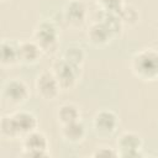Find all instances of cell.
Listing matches in <instances>:
<instances>
[{"instance_id": "obj_1", "label": "cell", "mask_w": 158, "mask_h": 158, "mask_svg": "<svg viewBox=\"0 0 158 158\" xmlns=\"http://www.w3.org/2000/svg\"><path fill=\"white\" fill-rule=\"evenodd\" d=\"M131 70L143 81H154L158 79V51L144 48L138 51L131 59Z\"/></svg>"}, {"instance_id": "obj_2", "label": "cell", "mask_w": 158, "mask_h": 158, "mask_svg": "<svg viewBox=\"0 0 158 158\" xmlns=\"http://www.w3.org/2000/svg\"><path fill=\"white\" fill-rule=\"evenodd\" d=\"M33 41L40 46L44 54H53L59 46L58 28L52 21L43 20L33 30Z\"/></svg>"}, {"instance_id": "obj_3", "label": "cell", "mask_w": 158, "mask_h": 158, "mask_svg": "<svg viewBox=\"0 0 158 158\" xmlns=\"http://www.w3.org/2000/svg\"><path fill=\"white\" fill-rule=\"evenodd\" d=\"M51 70L54 74L56 79L58 80L62 90L73 89L77 85L80 77V67L68 62L63 57L53 62Z\"/></svg>"}, {"instance_id": "obj_4", "label": "cell", "mask_w": 158, "mask_h": 158, "mask_svg": "<svg viewBox=\"0 0 158 158\" xmlns=\"http://www.w3.org/2000/svg\"><path fill=\"white\" fill-rule=\"evenodd\" d=\"M48 139L46 135L35 130L22 138V156L27 158H43L48 157Z\"/></svg>"}, {"instance_id": "obj_5", "label": "cell", "mask_w": 158, "mask_h": 158, "mask_svg": "<svg viewBox=\"0 0 158 158\" xmlns=\"http://www.w3.org/2000/svg\"><path fill=\"white\" fill-rule=\"evenodd\" d=\"M30 98V89L27 84L19 79H9L2 85V99L11 106H21Z\"/></svg>"}, {"instance_id": "obj_6", "label": "cell", "mask_w": 158, "mask_h": 158, "mask_svg": "<svg viewBox=\"0 0 158 158\" xmlns=\"http://www.w3.org/2000/svg\"><path fill=\"white\" fill-rule=\"evenodd\" d=\"M35 89L37 96L44 101L56 100L62 90L52 70H43L38 74L35 81Z\"/></svg>"}, {"instance_id": "obj_7", "label": "cell", "mask_w": 158, "mask_h": 158, "mask_svg": "<svg viewBox=\"0 0 158 158\" xmlns=\"http://www.w3.org/2000/svg\"><path fill=\"white\" fill-rule=\"evenodd\" d=\"M116 144H117V151L120 157H125V158L143 157V153H142L143 141H142V137L136 132H131V131L122 132L118 136Z\"/></svg>"}, {"instance_id": "obj_8", "label": "cell", "mask_w": 158, "mask_h": 158, "mask_svg": "<svg viewBox=\"0 0 158 158\" xmlns=\"http://www.w3.org/2000/svg\"><path fill=\"white\" fill-rule=\"evenodd\" d=\"M118 117L111 110H100L93 117V130L99 137L112 136L118 127Z\"/></svg>"}, {"instance_id": "obj_9", "label": "cell", "mask_w": 158, "mask_h": 158, "mask_svg": "<svg viewBox=\"0 0 158 158\" xmlns=\"http://www.w3.org/2000/svg\"><path fill=\"white\" fill-rule=\"evenodd\" d=\"M63 19L64 21L74 28H79L81 27L85 21H86V7L84 5V2L79 1V0H72L69 2H67L63 7Z\"/></svg>"}, {"instance_id": "obj_10", "label": "cell", "mask_w": 158, "mask_h": 158, "mask_svg": "<svg viewBox=\"0 0 158 158\" xmlns=\"http://www.w3.org/2000/svg\"><path fill=\"white\" fill-rule=\"evenodd\" d=\"M114 37L115 35L112 33L110 27L100 20L96 22H93L89 26V30L86 32L88 42L95 47H104L109 44Z\"/></svg>"}, {"instance_id": "obj_11", "label": "cell", "mask_w": 158, "mask_h": 158, "mask_svg": "<svg viewBox=\"0 0 158 158\" xmlns=\"http://www.w3.org/2000/svg\"><path fill=\"white\" fill-rule=\"evenodd\" d=\"M11 115H12L14 123H15V127L17 130L20 138H23L30 132L37 130L38 121H37V117L32 112L26 111V110H17L12 112Z\"/></svg>"}, {"instance_id": "obj_12", "label": "cell", "mask_w": 158, "mask_h": 158, "mask_svg": "<svg viewBox=\"0 0 158 158\" xmlns=\"http://www.w3.org/2000/svg\"><path fill=\"white\" fill-rule=\"evenodd\" d=\"M17 49H19V63L25 64V65L36 64L43 53L40 46L33 40L19 42Z\"/></svg>"}, {"instance_id": "obj_13", "label": "cell", "mask_w": 158, "mask_h": 158, "mask_svg": "<svg viewBox=\"0 0 158 158\" xmlns=\"http://www.w3.org/2000/svg\"><path fill=\"white\" fill-rule=\"evenodd\" d=\"M60 136H62V138L67 143H70V144L81 143L85 139V136H86L85 125L80 120L70 122V123L62 125V127H60Z\"/></svg>"}, {"instance_id": "obj_14", "label": "cell", "mask_w": 158, "mask_h": 158, "mask_svg": "<svg viewBox=\"0 0 158 158\" xmlns=\"http://www.w3.org/2000/svg\"><path fill=\"white\" fill-rule=\"evenodd\" d=\"M0 62H1L2 67H12V65L19 63L17 43H14L10 40H2L1 41Z\"/></svg>"}, {"instance_id": "obj_15", "label": "cell", "mask_w": 158, "mask_h": 158, "mask_svg": "<svg viewBox=\"0 0 158 158\" xmlns=\"http://www.w3.org/2000/svg\"><path fill=\"white\" fill-rule=\"evenodd\" d=\"M56 116H57L58 122L62 126V125L80 120V110L73 102H64L60 106H58L56 111Z\"/></svg>"}, {"instance_id": "obj_16", "label": "cell", "mask_w": 158, "mask_h": 158, "mask_svg": "<svg viewBox=\"0 0 158 158\" xmlns=\"http://www.w3.org/2000/svg\"><path fill=\"white\" fill-rule=\"evenodd\" d=\"M0 132H1L2 138H6V139H16V138H20L19 137V133H17V130L15 127L14 118H12V115L11 114L2 115L1 116Z\"/></svg>"}, {"instance_id": "obj_17", "label": "cell", "mask_w": 158, "mask_h": 158, "mask_svg": "<svg viewBox=\"0 0 158 158\" xmlns=\"http://www.w3.org/2000/svg\"><path fill=\"white\" fill-rule=\"evenodd\" d=\"M63 58L78 67H81V64L84 63V59H85V53L80 46L72 44V46L67 47V49L64 51Z\"/></svg>"}, {"instance_id": "obj_18", "label": "cell", "mask_w": 158, "mask_h": 158, "mask_svg": "<svg viewBox=\"0 0 158 158\" xmlns=\"http://www.w3.org/2000/svg\"><path fill=\"white\" fill-rule=\"evenodd\" d=\"M120 19L122 20L123 25H135L138 22V12L137 10L131 5H123L122 10L118 14Z\"/></svg>"}, {"instance_id": "obj_19", "label": "cell", "mask_w": 158, "mask_h": 158, "mask_svg": "<svg viewBox=\"0 0 158 158\" xmlns=\"http://www.w3.org/2000/svg\"><path fill=\"white\" fill-rule=\"evenodd\" d=\"M96 2L101 7V10L107 12H114L117 15L120 14V11L125 5L122 0H96Z\"/></svg>"}, {"instance_id": "obj_20", "label": "cell", "mask_w": 158, "mask_h": 158, "mask_svg": "<svg viewBox=\"0 0 158 158\" xmlns=\"http://www.w3.org/2000/svg\"><path fill=\"white\" fill-rule=\"evenodd\" d=\"M91 156H93V157H96V158H101V157H105V158L120 157L117 149H115V148H112V147H107V146L98 147V149H96Z\"/></svg>"}, {"instance_id": "obj_21", "label": "cell", "mask_w": 158, "mask_h": 158, "mask_svg": "<svg viewBox=\"0 0 158 158\" xmlns=\"http://www.w3.org/2000/svg\"><path fill=\"white\" fill-rule=\"evenodd\" d=\"M1 1H7V0H1Z\"/></svg>"}]
</instances>
